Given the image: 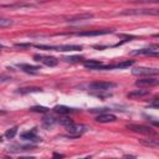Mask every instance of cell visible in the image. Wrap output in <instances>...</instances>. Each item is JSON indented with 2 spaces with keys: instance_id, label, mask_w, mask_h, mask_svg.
<instances>
[{
  "instance_id": "obj_35",
  "label": "cell",
  "mask_w": 159,
  "mask_h": 159,
  "mask_svg": "<svg viewBox=\"0 0 159 159\" xmlns=\"http://www.w3.org/2000/svg\"><path fill=\"white\" fill-rule=\"evenodd\" d=\"M2 159H11L10 157H5V158H2Z\"/></svg>"
},
{
  "instance_id": "obj_2",
  "label": "cell",
  "mask_w": 159,
  "mask_h": 159,
  "mask_svg": "<svg viewBox=\"0 0 159 159\" xmlns=\"http://www.w3.org/2000/svg\"><path fill=\"white\" fill-rule=\"evenodd\" d=\"M37 48H45V50H53V51H78L82 50V46L78 45H60V46H47V45H35Z\"/></svg>"
},
{
  "instance_id": "obj_13",
  "label": "cell",
  "mask_w": 159,
  "mask_h": 159,
  "mask_svg": "<svg viewBox=\"0 0 159 159\" xmlns=\"http://www.w3.org/2000/svg\"><path fill=\"white\" fill-rule=\"evenodd\" d=\"M83 65H84V67H87V68H89V70H103V66H104V65H102V62H99V61H97V60L84 61Z\"/></svg>"
},
{
  "instance_id": "obj_21",
  "label": "cell",
  "mask_w": 159,
  "mask_h": 159,
  "mask_svg": "<svg viewBox=\"0 0 159 159\" xmlns=\"http://www.w3.org/2000/svg\"><path fill=\"white\" fill-rule=\"evenodd\" d=\"M134 63V61L133 60H128V61H124V62H120V63H117V65H114V68H125V67H129V66H132Z\"/></svg>"
},
{
  "instance_id": "obj_8",
  "label": "cell",
  "mask_w": 159,
  "mask_h": 159,
  "mask_svg": "<svg viewBox=\"0 0 159 159\" xmlns=\"http://www.w3.org/2000/svg\"><path fill=\"white\" fill-rule=\"evenodd\" d=\"M158 53H159V50L157 45L153 46V48H142L132 52V55H145V56H158Z\"/></svg>"
},
{
  "instance_id": "obj_34",
  "label": "cell",
  "mask_w": 159,
  "mask_h": 159,
  "mask_svg": "<svg viewBox=\"0 0 159 159\" xmlns=\"http://www.w3.org/2000/svg\"><path fill=\"white\" fill-rule=\"evenodd\" d=\"M78 159H91V157H84V158H78Z\"/></svg>"
},
{
  "instance_id": "obj_22",
  "label": "cell",
  "mask_w": 159,
  "mask_h": 159,
  "mask_svg": "<svg viewBox=\"0 0 159 159\" xmlns=\"http://www.w3.org/2000/svg\"><path fill=\"white\" fill-rule=\"evenodd\" d=\"M53 123H56V119H55L52 116H50V117H45V118H43V124H45L46 127H50V125H52Z\"/></svg>"
},
{
  "instance_id": "obj_23",
  "label": "cell",
  "mask_w": 159,
  "mask_h": 159,
  "mask_svg": "<svg viewBox=\"0 0 159 159\" xmlns=\"http://www.w3.org/2000/svg\"><path fill=\"white\" fill-rule=\"evenodd\" d=\"M58 123L60 124H62V125H65L66 128L68 127V125H71V124H73V120L72 119H70V118H61V119H58Z\"/></svg>"
},
{
  "instance_id": "obj_31",
  "label": "cell",
  "mask_w": 159,
  "mask_h": 159,
  "mask_svg": "<svg viewBox=\"0 0 159 159\" xmlns=\"http://www.w3.org/2000/svg\"><path fill=\"white\" fill-rule=\"evenodd\" d=\"M53 159H63V154H58V153H53Z\"/></svg>"
},
{
  "instance_id": "obj_33",
  "label": "cell",
  "mask_w": 159,
  "mask_h": 159,
  "mask_svg": "<svg viewBox=\"0 0 159 159\" xmlns=\"http://www.w3.org/2000/svg\"><path fill=\"white\" fill-rule=\"evenodd\" d=\"M123 159H134V157H132V155H125Z\"/></svg>"
},
{
  "instance_id": "obj_36",
  "label": "cell",
  "mask_w": 159,
  "mask_h": 159,
  "mask_svg": "<svg viewBox=\"0 0 159 159\" xmlns=\"http://www.w3.org/2000/svg\"><path fill=\"white\" fill-rule=\"evenodd\" d=\"M0 142H2V137L1 135H0Z\"/></svg>"
},
{
  "instance_id": "obj_18",
  "label": "cell",
  "mask_w": 159,
  "mask_h": 159,
  "mask_svg": "<svg viewBox=\"0 0 159 159\" xmlns=\"http://www.w3.org/2000/svg\"><path fill=\"white\" fill-rule=\"evenodd\" d=\"M1 7H10V9H15V7H31L34 6L32 4H21V2H16V4H6V5H0Z\"/></svg>"
},
{
  "instance_id": "obj_16",
  "label": "cell",
  "mask_w": 159,
  "mask_h": 159,
  "mask_svg": "<svg viewBox=\"0 0 159 159\" xmlns=\"http://www.w3.org/2000/svg\"><path fill=\"white\" fill-rule=\"evenodd\" d=\"M17 67L21 68L22 71L27 72V73H35V72H37L40 70L39 66H32V65H27V63H19Z\"/></svg>"
},
{
  "instance_id": "obj_19",
  "label": "cell",
  "mask_w": 159,
  "mask_h": 159,
  "mask_svg": "<svg viewBox=\"0 0 159 159\" xmlns=\"http://www.w3.org/2000/svg\"><path fill=\"white\" fill-rule=\"evenodd\" d=\"M140 143L147 145V147H152V148H157L158 147V140L157 139H142Z\"/></svg>"
},
{
  "instance_id": "obj_32",
  "label": "cell",
  "mask_w": 159,
  "mask_h": 159,
  "mask_svg": "<svg viewBox=\"0 0 159 159\" xmlns=\"http://www.w3.org/2000/svg\"><path fill=\"white\" fill-rule=\"evenodd\" d=\"M19 159H35V157H20Z\"/></svg>"
},
{
  "instance_id": "obj_38",
  "label": "cell",
  "mask_w": 159,
  "mask_h": 159,
  "mask_svg": "<svg viewBox=\"0 0 159 159\" xmlns=\"http://www.w3.org/2000/svg\"><path fill=\"white\" fill-rule=\"evenodd\" d=\"M0 113H5V112H4V111H1V109H0Z\"/></svg>"
},
{
  "instance_id": "obj_5",
  "label": "cell",
  "mask_w": 159,
  "mask_h": 159,
  "mask_svg": "<svg viewBox=\"0 0 159 159\" xmlns=\"http://www.w3.org/2000/svg\"><path fill=\"white\" fill-rule=\"evenodd\" d=\"M116 86L117 84L113 82H93V83H89L88 88L93 91H108V89L114 88Z\"/></svg>"
},
{
  "instance_id": "obj_30",
  "label": "cell",
  "mask_w": 159,
  "mask_h": 159,
  "mask_svg": "<svg viewBox=\"0 0 159 159\" xmlns=\"http://www.w3.org/2000/svg\"><path fill=\"white\" fill-rule=\"evenodd\" d=\"M9 80H11V78H10V77H7V76L0 75V83H1V82H6V81H9Z\"/></svg>"
},
{
  "instance_id": "obj_26",
  "label": "cell",
  "mask_w": 159,
  "mask_h": 159,
  "mask_svg": "<svg viewBox=\"0 0 159 159\" xmlns=\"http://www.w3.org/2000/svg\"><path fill=\"white\" fill-rule=\"evenodd\" d=\"M39 91H41V88H39V87H34V88H21L19 92L25 93V92H39Z\"/></svg>"
},
{
  "instance_id": "obj_10",
  "label": "cell",
  "mask_w": 159,
  "mask_h": 159,
  "mask_svg": "<svg viewBox=\"0 0 159 159\" xmlns=\"http://www.w3.org/2000/svg\"><path fill=\"white\" fill-rule=\"evenodd\" d=\"M117 119V117L112 113H101L96 117V120L98 123H109V122H114Z\"/></svg>"
},
{
  "instance_id": "obj_25",
  "label": "cell",
  "mask_w": 159,
  "mask_h": 159,
  "mask_svg": "<svg viewBox=\"0 0 159 159\" xmlns=\"http://www.w3.org/2000/svg\"><path fill=\"white\" fill-rule=\"evenodd\" d=\"M93 15L92 14H83V15H77L76 17H73L71 21H76V20H83V19H92Z\"/></svg>"
},
{
  "instance_id": "obj_20",
  "label": "cell",
  "mask_w": 159,
  "mask_h": 159,
  "mask_svg": "<svg viewBox=\"0 0 159 159\" xmlns=\"http://www.w3.org/2000/svg\"><path fill=\"white\" fill-rule=\"evenodd\" d=\"M16 133H17V128H16V127H12V128H10V129H7V130L5 132V137H6L7 139H12V138L16 135Z\"/></svg>"
},
{
  "instance_id": "obj_27",
  "label": "cell",
  "mask_w": 159,
  "mask_h": 159,
  "mask_svg": "<svg viewBox=\"0 0 159 159\" xmlns=\"http://www.w3.org/2000/svg\"><path fill=\"white\" fill-rule=\"evenodd\" d=\"M63 60L65 61H70V62H76V61H81L82 57H80V56H71V57H65Z\"/></svg>"
},
{
  "instance_id": "obj_9",
  "label": "cell",
  "mask_w": 159,
  "mask_h": 159,
  "mask_svg": "<svg viewBox=\"0 0 159 159\" xmlns=\"http://www.w3.org/2000/svg\"><path fill=\"white\" fill-rule=\"evenodd\" d=\"M158 80L157 78H152V77H148V78H140L135 82V86L138 87H152V86H157L158 84Z\"/></svg>"
},
{
  "instance_id": "obj_28",
  "label": "cell",
  "mask_w": 159,
  "mask_h": 159,
  "mask_svg": "<svg viewBox=\"0 0 159 159\" xmlns=\"http://www.w3.org/2000/svg\"><path fill=\"white\" fill-rule=\"evenodd\" d=\"M31 111H34V112H41V113H46V112H47V108L40 106V107H32Z\"/></svg>"
},
{
  "instance_id": "obj_7",
  "label": "cell",
  "mask_w": 159,
  "mask_h": 159,
  "mask_svg": "<svg viewBox=\"0 0 159 159\" xmlns=\"http://www.w3.org/2000/svg\"><path fill=\"white\" fill-rule=\"evenodd\" d=\"M127 128H128L129 130H132V132L140 133V134H153V133H154L150 127L142 125V124H128Z\"/></svg>"
},
{
  "instance_id": "obj_15",
  "label": "cell",
  "mask_w": 159,
  "mask_h": 159,
  "mask_svg": "<svg viewBox=\"0 0 159 159\" xmlns=\"http://www.w3.org/2000/svg\"><path fill=\"white\" fill-rule=\"evenodd\" d=\"M32 148H35V145L32 144H26V145H22V144H14L11 147H9V149L11 152H24V150H31Z\"/></svg>"
},
{
  "instance_id": "obj_1",
  "label": "cell",
  "mask_w": 159,
  "mask_h": 159,
  "mask_svg": "<svg viewBox=\"0 0 159 159\" xmlns=\"http://www.w3.org/2000/svg\"><path fill=\"white\" fill-rule=\"evenodd\" d=\"M89 130V127L84 125V124H77V123H73L71 125L67 127V132H68V135L66 137H70V138H77V137H81L83 133L88 132Z\"/></svg>"
},
{
  "instance_id": "obj_3",
  "label": "cell",
  "mask_w": 159,
  "mask_h": 159,
  "mask_svg": "<svg viewBox=\"0 0 159 159\" xmlns=\"http://www.w3.org/2000/svg\"><path fill=\"white\" fill-rule=\"evenodd\" d=\"M158 9H128L120 12V15H158Z\"/></svg>"
},
{
  "instance_id": "obj_6",
  "label": "cell",
  "mask_w": 159,
  "mask_h": 159,
  "mask_svg": "<svg viewBox=\"0 0 159 159\" xmlns=\"http://www.w3.org/2000/svg\"><path fill=\"white\" fill-rule=\"evenodd\" d=\"M35 61H39V62H42L43 65L46 66H50V67H53L58 63V60L56 57H52V56H43V55H35L34 56Z\"/></svg>"
},
{
  "instance_id": "obj_12",
  "label": "cell",
  "mask_w": 159,
  "mask_h": 159,
  "mask_svg": "<svg viewBox=\"0 0 159 159\" xmlns=\"http://www.w3.org/2000/svg\"><path fill=\"white\" fill-rule=\"evenodd\" d=\"M36 132H37V128H32V129L29 130V132L21 133V134H20V138H21V139H25V140H30V142H32V140H40V139L36 137Z\"/></svg>"
},
{
  "instance_id": "obj_4",
  "label": "cell",
  "mask_w": 159,
  "mask_h": 159,
  "mask_svg": "<svg viewBox=\"0 0 159 159\" xmlns=\"http://www.w3.org/2000/svg\"><path fill=\"white\" fill-rule=\"evenodd\" d=\"M132 73L134 76H157L159 71L157 68H149V67H137L132 70Z\"/></svg>"
},
{
  "instance_id": "obj_17",
  "label": "cell",
  "mask_w": 159,
  "mask_h": 159,
  "mask_svg": "<svg viewBox=\"0 0 159 159\" xmlns=\"http://www.w3.org/2000/svg\"><path fill=\"white\" fill-rule=\"evenodd\" d=\"M53 109L56 113H60V114H67V113L72 112V108H70L67 106H56Z\"/></svg>"
},
{
  "instance_id": "obj_29",
  "label": "cell",
  "mask_w": 159,
  "mask_h": 159,
  "mask_svg": "<svg viewBox=\"0 0 159 159\" xmlns=\"http://www.w3.org/2000/svg\"><path fill=\"white\" fill-rule=\"evenodd\" d=\"M158 98H154L153 99V102L152 103H149V107H154V108H158V106H159V103H158Z\"/></svg>"
},
{
  "instance_id": "obj_14",
  "label": "cell",
  "mask_w": 159,
  "mask_h": 159,
  "mask_svg": "<svg viewBox=\"0 0 159 159\" xmlns=\"http://www.w3.org/2000/svg\"><path fill=\"white\" fill-rule=\"evenodd\" d=\"M147 94H149V91H147V89H135V91L129 92L127 94V97L130 98V99H138V98H142Z\"/></svg>"
},
{
  "instance_id": "obj_37",
  "label": "cell",
  "mask_w": 159,
  "mask_h": 159,
  "mask_svg": "<svg viewBox=\"0 0 159 159\" xmlns=\"http://www.w3.org/2000/svg\"><path fill=\"white\" fill-rule=\"evenodd\" d=\"M2 47H4V46H2V45H1V43H0V50H1V48H2Z\"/></svg>"
},
{
  "instance_id": "obj_11",
  "label": "cell",
  "mask_w": 159,
  "mask_h": 159,
  "mask_svg": "<svg viewBox=\"0 0 159 159\" xmlns=\"http://www.w3.org/2000/svg\"><path fill=\"white\" fill-rule=\"evenodd\" d=\"M112 30H96V31H82L77 32V36H99V35H107L111 34Z\"/></svg>"
},
{
  "instance_id": "obj_24",
  "label": "cell",
  "mask_w": 159,
  "mask_h": 159,
  "mask_svg": "<svg viewBox=\"0 0 159 159\" xmlns=\"http://www.w3.org/2000/svg\"><path fill=\"white\" fill-rule=\"evenodd\" d=\"M11 25H12V20L0 17V27H7V26H11Z\"/></svg>"
}]
</instances>
